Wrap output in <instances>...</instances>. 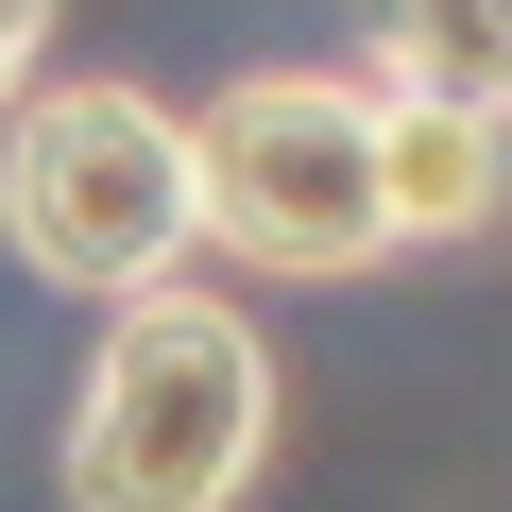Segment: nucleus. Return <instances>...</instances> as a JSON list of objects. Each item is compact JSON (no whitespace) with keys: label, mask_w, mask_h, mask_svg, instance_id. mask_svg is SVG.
I'll return each instance as SVG.
<instances>
[{"label":"nucleus","mask_w":512,"mask_h":512,"mask_svg":"<svg viewBox=\"0 0 512 512\" xmlns=\"http://www.w3.org/2000/svg\"><path fill=\"white\" fill-rule=\"evenodd\" d=\"M274 461V342L222 291H120L69 376V512H239Z\"/></svg>","instance_id":"1"},{"label":"nucleus","mask_w":512,"mask_h":512,"mask_svg":"<svg viewBox=\"0 0 512 512\" xmlns=\"http://www.w3.org/2000/svg\"><path fill=\"white\" fill-rule=\"evenodd\" d=\"M376 69H239L188 103V222L256 291H342L393 256V171H376Z\"/></svg>","instance_id":"2"},{"label":"nucleus","mask_w":512,"mask_h":512,"mask_svg":"<svg viewBox=\"0 0 512 512\" xmlns=\"http://www.w3.org/2000/svg\"><path fill=\"white\" fill-rule=\"evenodd\" d=\"M188 120L154 103V86H120V69H86V86H18L0 103V256H18L35 291H86V308H120V291H171L188 274Z\"/></svg>","instance_id":"3"},{"label":"nucleus","mask_w":512,"mask_h":512,"mask_svg":"<svg viewBox=\"0 0 512 512\" xmlns=\"http://www.w3.org/2000/svg\"><path fill=\"white\" fill-rule=\"evenodd\" d=\"M393 103V86H376ZM376 171H393V256H461L512 222V120H461V103H393L376 120Z\"/></svg>","instance_id":"4"},{"label":"nucleus","mask_w":512,"mask_h":512,"mask_svg":"<svg viewBox=\"0 0 512 512\" xmlns=\"http://www.w3.org/2000/svg\"><path fill=\"white\" fill-rule=\"evenodd\" d=\"M359 69H376L393 103L512 120V0H359Z\"/></svg>","instance_id":"5"},{"label":"nucleus","mask_w":512,"mask_h":512,"mask_svg":"<svg viewBox=\"0 0 512 512\" xmlns=\"http://www.w3.org/2000/svg\"><path fill=\"white\" fill-rule=\"evenodd\" d=\"M35 69H52V0H0V103H18Z\"/></svg>","instance_id":"6"}]
</instances>
